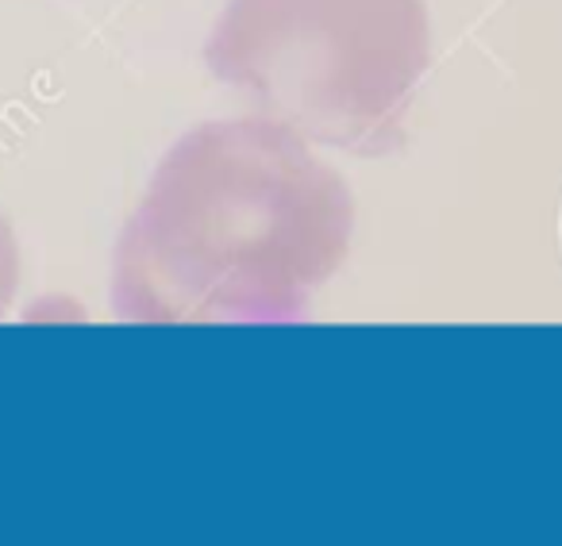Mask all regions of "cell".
I'll list each match as a JSON object with an SVG mask.
<instances>
[{"label": "cell", "mask_w": 562, "mask_h": 546, "mask_svg": "<svg viewBox=\"0 0 562 546\" xmlns=\"http://www.w3.org/2000/svg\"><path fill=\"white\" fill-rule=\"evenodd\" d=\"M355 196L301 132L212 120L158 162L116 242L127 323L297 320L347 262Z\"/></svg>", "instance_id": "6da1fadb"}, {"label": "cell", "mask_w": 562, "mask_h": 546, "mask_svg": "<svg viewBox=\"0 0 562 546\" xmlns=\"http://www.w3.org/2000/svg\"><path fill=\"white\" fill-rule=\"evenodd\" d=\"M209 70L255 101L258 116L308 143L385 155L401 139L424 73V0H227Z\"/></svg>", "instance_id": "7a4b0ae2"}, {"label": "cell", "mask_w": 562, "mask_h": 546, "mask_svg": "<svg viewBox=\"0 0 562 546\" xmlns=\"http://www.w3.org/2000/svg\"><path fill=\"white\" fill-rule=\"evenodd\" d=\"M16 289H20V247H16V235H12L9 216L0 212V316L12 308Z\"/></svg>", "instance_id": "3957f363"}]
</instances>
